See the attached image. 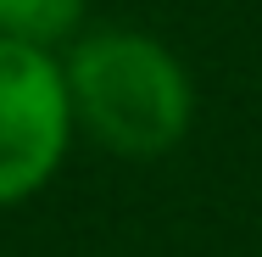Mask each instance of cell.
Listing matches in <instances>:
<instances>
[{"label":"cell","instance_id":"obj_3","mask_svg":"<svg viewBox=\"0 0 262 257\" xmlns=\"http://www.w3.org/2000/svg\"><path fill=\"white\" fill-rule=\"evenodd\" d=\"M84 23V0H0V39L51 51L56 39L78 34Z\"/></svg>","mask_w":262,"mask_h":257},{"label":"cell","instance_id":"obj_1","mask_svg":"<svg viewBox=\"0 0 262 257\" xmlns=\"http://www.w3.org/2000/svg\"><path fill=\"white\" fill-rule=\"evenodd\" d=\"M61 73H67L73 123H84L106 151L151 162L190 134V117H195L190 73L151 34L101 28L73 45Z\"/></svg>","mask_w":262,"mask_h":257},{"label":"cell","instance_id":"obj_2","mask_svg":"<svg viewBox=\"0 0 262 257\" xmlns=\"http://www.w3.org/2000/svg\"><path fill=\"white\" fill-rule=\"evenodd\" d=\"M73 101L51 51L0 39V207L34 196L67 156Z\"/></svg>","mask_w":262,"mask_h":257}]
</instances>
